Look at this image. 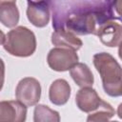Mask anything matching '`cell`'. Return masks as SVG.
<instances>
[{
	"mask_svg": "<svg viewBox=\"0 0 122 122\" xmlns=\"http://www.w3.org/2000/svg\"><path fill=\"white\" fill-rule=\"evenodd\" d=\"M55 30H68L79 35L95 34L98 28L113 15L114 1L61 0L49 1Z\"/></svg>",
	"mask_w": 122,
	"mask_h": 122,
	"instance_id": "cell-1",
	"label": "cell"
},
{
	"mask_svg": "<svg viewBox=\"0 0 122 122\" xmlns=\"http://www.w3.org/2000/svg\"><path fill=\"white\" fill-rule=\"evenodd\" d=\"M93 65L101 76L106 93L114 97L122 95V68L114 57L107 52L96 53Z\"/></svg>",
	"mask_w": 122,
	"mask_h": 122,
	"instance_id": "cell-2",
	"label": "cell"
},
{
	"mask_svg": "<svg viewBox=\"0 0 122 122\" xmlns=\"http://www.w3.org/2000/svg\"><path fill=\"white\" fill-rule=\"evenodd\" d=\"M4 49L11 55L19 57L30 56L36 50L34 33L28 28L19 26L10 30L2 38Z\"/></svg>",
	"mask_w": 122,
	"mask_h": 122,
	"instance_id": "cell-3",
	"label": "cell"
},
{
	"mask_svg": "<svg viewBox=\"0 0 122 122\" xmlns=\"http://www.w3.org/2000/svg\"><path fill=\"white\" fill-rule=\"evenodd\" d=\"M15 96L27 107L36 105L41 96V86L37 79L25 77L19 81L15 90Z\"/></svg>",
	"mask_w": 122,
	"mask_h": 122,
	"instance_id": "cell-4",
	"label": "cell"
},
{
	"mask_svg": "<svg viewBox=\"0 0 122 122\" xmlns=\"http://www.w3.org/2000/svg\"><path fill=\"white\" fill-rule=\"evenodd\" d=\"M51 69L56 71H65L71 70L77 64L78 55L75 51L66 48H53L50 51L47 57Z\"/></svg>",
	"mask_w": 122,
	"mask_h": 122,
	"instance_id": "cell-5",
	"label": "cell"
},
{
	"mask_svg": "<svg viewBox=\"0 0 122 122\" xmlns=\"http://www.w3.org/2000/svg\"><path fill=\"white\" fill-rule=\"evenodd\" d=\"M26 117L27 106L20 101H1L0 122H25Z\"/></svg>",
	"mask_w": 122,
	"mask_h": 122,
	"instance_id": "cell-6",
	"label": "cell"
},
{
	"mask_svg": "<svg viewBox=\"0 0 122 122\" xmlns=\"http://www.w3.org/2000/svg\"><path fill=\"white\" fill-rule=\"evenodd\" d=\"M27 16L29 21L35 27L43 28L50 21V4L49 1H28Z\"/></svg>",
	"mask_w": 122,
	"mask_h": 122,
	"instance_id": "cell-7",
	"label": "cell"
},
{
	"mask_svg": "<svg viewBox=\"0 0 122 122\" xmlns=\"http://www.w3.org/2000/svg\"><path fill=\"white\" fill-rule=\"evenodd\" d=\"M96 35L107 47H115L122 42V25L115 21H108L101 25Z\"/></svg>",
	"mask_w": 122,
	"mask_h": 122,
	"instance_id": "cell-8",
	"label": "cell"
},
{
	"mask_svg": "<svg viewBox=\"0 0 122 122\" xmlns=\"http://www.w3.org/2000/svg\"><path fill=\"white\" fill-rule=\"evenodd\" d=\"M102 99L97 94L96 91L92 87L82 88L79 90L75 96L77 107L85 112H95L102 104Z\"/></svg>",
	"mask_w": 122,
	"mask_h": 122,
	"instance_id": "cell-9",
	"label": "cell"
},
{
	"mask_svg": "<svg viewBox=\"0 0 122 122\" xmlns=\"http://www.w3.org/2000/svg\"><path fill=\"white\" fill-rule=\"evenodd\" d=\"M51 43L57 48H66L72 51L79 50L83 45L82 41L68 30H60L52 32Z\"/></svg>",
	"mask_w": 122,
	"mask_h": 122,
	"instance_id": "cell-10",
	"label": "cell"
},
{
	"mask_svg": "<svg viewBox=\"0 0 122 122\" xmlns=\"http://www.w3.org/2000/svg\"><path fill=\"white\" fill-rule=\"evenodd\" d=\"M70 96L71 87L65 79H56L51 83L49 91V97L52 104L58 106L64 105L68 102Z\"/></svg>",
	"mask_w": 122,
	"mask_h": 122,
	"instance_id": "cell-11",
	"label": "cell"
},
{
	"mask_svg": "<svg viewBox=\"0 0 122 122\" xmlns=\"http://www.w3.org/2000/svg\"><path fill=\"white\" fill-rule=\"evenodd\" d=\"M0 20L8 28H13L17 25L19 11L15 1H0Z\"/></svg>",
	"mask_w": 122,
	"mask_h": 122,
	"instance_id": "cell-12",
	"label": "cell"
},
{
	"mask_svg": "<svg viewBox=\"0 0 122 122\" xmlns=\"http://www.w3.org/2000/svg\"><path fill=\"white\" fill-rule=\"evenodd\" d=\"M70 73L73 81L81 88L92 87L93 84V75L90 68L84 63H77L71 70Z\"/></svg>",
	"mask_w": 122,
	"mask_h": 122,
	"instance_id": "cell-13",
	"label": "cell"
},
{
	"mask_svg": "<svg viewBox=\"0 0 122 122\" xmlns=\"http://www.w3.org/2000/svg\"><path fill=\"white\" fill-rule=\"evenodd\" d=\"M33 122H60V114L46 105H37L33 112Z\"/></svg>",
	"mask_w": 122,
	"mask_h": 122,
	"instance_id": "cell-14",
	"label": "cell"
},
{
	"mask_svg": "<svg viewBox=\"0 0 122 122\" xmlns=\"http://www.w3.org/2000/svg\"><path fill=\"white\" fill-rule=\"evenodd\" d=\"M113 115L114 110L112 105L106 101H102L99 109L88 116L87 122H110L109 119Z\"/></svg>",
	"mask_w": 122,
	"mask_h": 122,
	"instance_id": "cell-15",
	"label": "cell"
},
{
	"mask_svg": "<svg viewBox=\"0 0 122 122\" xmlns=\"http://www.w3.org/2000/svg\"><path fill=\"white\" fill-rule=\"evenodd\" d=\"M116 12L122 17V0L119 1H114V5H113Z\"/></svg>",
	"mask_w": 122,
	"mask_h": 122,
	"instance_id": "cell-16",
	"label": "cell"
},
{
	"mask_svg": "<svg viewBox=\"0 0 122 122\" xmlns=\"http://www.w3.org/2000/svg\"><path fill=\"white\" fill-rule=\"evenodd\" d=\"M117 115H118L119 118L122 119V103L119 104V106H118V108H117Z\"/></svg>",
	"mask_w": 122,
	"mask_h": 122,
	"instance_id": "cell-17",
	"label": "cell"
},
{
	"mask_svg": "<svg viewBox=\"0 0 122 122\" xmlns=\"http://www.w3.org/2000/svg\"><path fill=\"white\" fill-rule=\"evenodd\" d=\"M118 55H119V58L122 60V42L118 45Z\"/></svg>",
	"mask_w": 122,
	"mask_h": 122,
	"instance_id": "cell-18",
	"label": "cell"
},
{
	"mask_svg": "<svg viewBox=\"0 0 122 122\" xmlns=\"http://www.w3.org/2000/svg\"><path fill=\"white\" fill-rule=\"evenodd\" d=\"M111 122H117V121H111Z\"/></svg>",
	"mask_w": 122,
	"mask_h": 122,
	"instance_id": "cell-19",
	"label": "cell"
}]
</instances>
